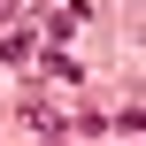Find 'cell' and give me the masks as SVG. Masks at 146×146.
Returning a JSON list of instances; mask_svg holds the SVG:
<instances>
[{
  "mask_svg": "<svg viewBox=\"0 0 146 146\" xmlns=\"http://www.w3.org/2000/svg\"><path fill=\"white\" fill-rule=\"evenodd\" d=\"M23 131H31V139H54V131H62L54 100H23Z\"/></svg>",
  "mask_w": 146,
  "mask_h": 146,
  "instance_id": "cell-1",
  "label": "cell"
},
{
  "mask_svg": "<svg viewBox=\"0 0 146 146\" xmlns=\"http://www.w3.org/2000/svg\"><path fill=\"white\" fill-rule=\"evenodd\" d=\"M77 77H85V69H77L69 54H46V85H77Z\"/></svg>",
  "mask_w": 146,
  "mask_h": 146,
  "instance_id": "cell-2",
  "label": "cell"
},
{
  "mask_svg": "<svg viewBox=\"0 0 146 146\" xmlns=\"http://www.w3.org/2000/svg\"><path fill=\"white\" fill-rule=\"evenodd\" d=\"M8 15H15V0H0V23H8Z\"/></svg>",
  "mask_w": 146,
  "mask_h": 146,
  "instance_id": "cell-3",
  "label": "cell"
}]
</instances>
